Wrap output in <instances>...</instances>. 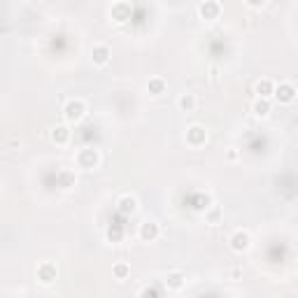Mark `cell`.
I'll use <instances>...</instances> for the list:
<instances>
[{"label":"cell","instance_id":"17","mask_svg":"<svg viewBox=\"0 0 298 298\" xmlns=\"http://www.w3.org/2000/svg\"><path fill=\"white\" fill-rule=\"evenodd\" d=\"M119 210L124 212V215H128V212H135V198H133V196H124V198L119 200Z\"/></svg>","mask_w":298,"mask_h":298},{"label":"cell","instance_id":"1","mask_svg":"<svg viewBox=\"0 0 298 298\" xmlns=\"http://www.w3.org/2000/svg\"><path fill=\"white\" fill-rule=\"evenodd\" d=\"M84 112H86V105H84V100H79V98L68 100L65 107H63V117H65V121H70V124H75V121L82 119Z\"/></svg>","mask_w":298,"mask_h":298},{"label":"cell","instance_id":"12","mask_svg":"<svg viewBox=\"0 0 298 298\" xmlns=\"http://www.w3.org/2000/svg\"><path fill=\"white\" fill-rule=\"evenodd\" d=\"M254 89H257V94L261 96V98H270V96L275 94V84H272L270 79H259Z\"/></svg>","mask_w":298,"mask_h":298},{"label":"cell","instance_id":"14","mask_svg":"<svg viewBox=\"0 0 298 298\" xmlns=\"http://www.w3.org/2000/svg\"><path fill=\"white\" fill-rule=\"evenodd\" d=\"M177 105H179V110L182 112H194V107H196L194 94H182L179 96V100H177Z\"/></svg>","mask_w":298,"mask_h":298},{"label":"cell","instance_id":"20","mask_svg":"<svg viewBox=\"0 0 298 298\" xmlns=\"http://www.w3.org/2000/svg\"><path fill=\"white\" fill-rule=\"evenodd\" d=\"M296 208H298V200H296Z\"/></svg>","mask_w":298,"mask_h":298},{"label":"cell","instance_id":"15","mask_svg":"<svg viewBox=\"0 0 298 298\" xmlns=\"http://www.w3.org/2000/svg\"><path fill=\"white\" fill-rule=\"evenodd\" d=\"M147 89H149L152 96H161V94H166V82L161 77H152L149 84H147Z\"/></svg>","mask_w":298,"mask_h":298},{"label":"cell","instance_id":"7","mask_svg":"<svg viewBox=\"0 0 298 298\" xmlns=\"http://www.w3.org/2000/svg\"><path fill=\"white\" fill-rule=\"evenodd\" d=\"M37 280H40L42 284H52L54 280H56V266H54V263H42V266L37 268Z\"/></svg>","mask_w":298,"mask_h":298},{"label":"cell","instance_id":"13","mask_svg":"<svg viewBox=\"0 0 298 298\" xmlns=\"http://www.w3.org/2000/svg\"><path fill=\"white\" fill-rule=\"evenodd\" d=\"M68 137H70V131L65 128V126H54V128H52V140L54 142L65 145V142H68Z\"/></svg>","mask_w":298,"mask_h":298},{"label":"cell","instance_id":"18","mask_svg":"<svg viewBox=\"0 0 298 298\" xmlns=\"http://www.w3.org/2000/svg\"><path fill=\"white\" fill-rule=\"evenodd\" d=\"M128 272H131V266H128V263H117L114 266V278L117 280H126L128 278Z\"/></svg>","mask_w":298,"mask_h":298},{"label":"cell","instance_id":"10","mask_svg":"<svg viewBox=\"0 0 298 298\" xmlns=\"http://www.w3.org/2000/svg\"><path fill=\"white\" fill-rule=\"evenodd\" d=\"M91 56H94L96 65H105V63L110 61V47H107V44H96Z\"/></svg>","mask_w":298,"mask_h":298},{"label":"cell","instance_id":"2","mask_svg":"<svg viewBox=\"0 0 298 298\" xmlns=\"http://www.w3.org/2000/svg\"><path fill=\"white\" fill-rule=\"evenodd\" d=\"M275 98L280 100V103H293L296 100V86H293L291 82H280L278 86H275Z\"/></svg>","mask_w":298,"mask_h":298},{"label":"cell","instance_id":"11","mask_svg":"<svg viewBox=\"0 0 298 298\" xmlns=\"http://www.w3.org/2000/svg\"><path fill=\"white\" fill-rule=\"evenodd\" d=\"M184 272L179 270H173V272H168V278H166V287L168 289H173V291H179V289L184 287Z\"/></svg>","mask_w":298,"mask_h":298},{"label":"cell","instance_id":"8","mask_svg":"<svg viewBox=\"0 0 298 298\" xmlns=\"http://www.w3.org/2000/svg\"><path fill=\"white\" fill-rule=\"evenodd\" d=\"M140 238L147 242H152L158 238V224L156 221H145V224L140 226Z\"/></svg>","mask_w":298,"mask_h":298},{"label":"cell","instance_id":"19","mask_svg":"<svg viewBox=\"0 0 298 298\" xmlns=\"http://www.w3.org/2000/svg\"><path fill=\"white\" fill-rule=\"evenodd\" d=\"M263 3H266V0H247V5L249 7H261Z\"/></svg>","mask_w":298,"mask_h":298},{"label":"cell","instance_id":"3","mask_svg":"<svg viewBox=\"0 0 298 298\" xmlns=\"http://www.w3.org/2000/svg\"><path fill=\"white\" fill-rule=\"evenodd\" d=\"M205 140H208V133H205L203 126L194 124V126H189V128H187V142H189L191 147L205 145Z\"/></svg>","mask_w":298,"mask_h":298},{"label":"cell","instance_id":"16","mask_svg":"<svg viewBox=\"0 0 298 298\" xmlns=\"http://www.w3.org/2000/svg\"><path fill=\"white\" fill-rule=\"evenodd\" d=\"M254 114L257 117H268L270 114V103H268V98H261V96H259V100L254 103Z\"/></svg>","mask_w":298,"mask_h":298},{"label":"cell","instance_id":"6","mask_svg":"<svg viewBox=\"0 0 298 298\" xmlns=\"http://www.w3.org/2000/svg\"><path fill=\"white\" fill-rule=\"evenodd\" d=\"M249 247V233L247 231H236L231 238V249L233 251H245Z\"/></svg>","mask_w":298,"mask_h":298},{"label":"cell","instance_id":"4","mask_svg":"<svg viewBox=\"0 0 298 298\" xmlns=\"http://www.w3.org/2000/svg\"><path fill=\"white\" fill-rule=\"evenodd\" d=\"M77 163L79 168H96L98 166V152L96 149H91V147H86V149H79L77 152Z\"/></svg>","mask_w":298,"mask_h":298},{"label":"cell","instance_id":"5","mask_svg":"<svg viewBox=\"0 0 298 298\" xmlns=\"http://www.w3.org/2000/svg\"><path fill=\"white\" fill-rule=\"evenodd\" d=\"M198 12H200V16L203 19H217L219 16V12H221V5L217 3V0H205V3H200V7H198Z\"/></svg>","mask_w":298,"mask_h":298},{"label":"cell","instance_id":"9","mask_svg":"<svg viewBox=\"0 0 298 298\" xmlns=\"http://www.w3.org/2000/svg\"><path fill=\"white\" fill-rule=\"evenodd\" d=\"M112 19L119 21V24L128 21L131 19V5H126V3H117V5H112Z\"/></svg>","mask_w":298,"mask_h":298}]
</instances>
